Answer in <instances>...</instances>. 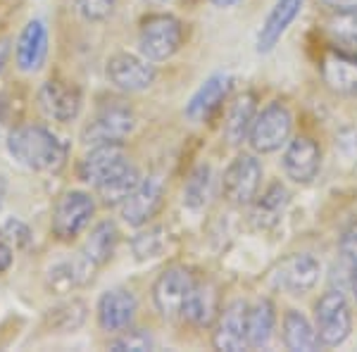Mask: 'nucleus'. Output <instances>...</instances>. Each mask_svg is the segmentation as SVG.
Wrapping results in <instances>:
<instances>
[{
	"mask_svg": "<svg viewBox=\"0 0 357 352\" xmlns=\"http://www.w3.org/2000/svg\"><path fill=\"white\" fill-rule=\"evenodd\" d=\"M8 150L22 167L33 171H57L67 160V143L38 124H24L10 131Z\"/></svg>",
	"mask_w": 357,
	"mask_h": 352,
	"instance_id": "nucleus-1",
	"label": "nucleus"
},
{
	"mask_svg": "<svg viewBox=\"0 0 357 352\" xmlns=\"http://www.w3.org/2000/svg\"><path fill=\"white\" fill-rule=\"evenodd\" d=\"M183 45V24L174 15H148L138 29V50L146 60L165 62L174 57Z\"/></svg>",
	"mask_w": 357,
	"mask_h": 352,
	"instance_id": "nucleus-2",
	"label": "nucleus"
},
{
	"mask_svg": "<svg viewBox=\"0 0 357 352\" xmlns=\"http://www.w3.org/2000/svg\"><path fill=\"white\" fill-rule=\"evenodd\" d=\"M314 328L319 343L324 348H338L350 338L353 331V312H350L348 298L341 288L321 293L314 305Z\"/></svg>",
	"mask_w": 357,
	"mask_h": 352,
	"instance_id": "nucleus-3",
	"label": "nucleus"
},
{
	"mask_svg": "<svg viewBox=\"0 0 357 352\" xmlns=\"http://www.w3.org/2000/svg\"><path fill=\"white\" fill-rule=\"evenodd\" d=\"M136 114L124 100H105L96 109L91 122L84 126L82 138L86 146H105V143H122L134 131Z\"/></svg>",
	"mask_w": 357,
	"mask_h": 352,
	"instance_id": "nucleus-4",
	"label": "nucleus"
},
{
	"mask_svg": "<svg viewBox=\"0 0 357 352\" xmlns=\"http://www.w3.org/2000/svg\"><path fill=\"white\" fill-rule=\"evenodd\" d=\"M291 131H293V117L289 107L284 102L274 100L257 112L255 122L250 126V134H248V143H250L252 153L269 155L289 143Z\"/></svg>",
	"mask_w": 357,
	"mask_h": 352,
	"instance_id": "nucleus-5",
	"label": "nucleus"
},
{
	"mask_svg": "<svg viewBox=\"0 0 357 352\" xmlns=\"http://www.w3.org/2000/svg\"><path fill=\"white\" fill-rule=\"evenodd\" d=\"M262 183V162L257 160V153H241L231 160L222 176L224 198L231 205L245 207L252 205V200L260 193Z\"/></svg>",
	"mask_w": 357,
	"mask_h": 352,
	"instance_id": "nucleus-6",
	"label": "nucleus"
},
{
	"mask_svg": "<svg viewBox=\"0 0 357 352\" xmlns=\"http://www.w3.org/2000/svg\"><path fill=\"white\" fill-rule=\"evenodd\" d=\"M93 212L96 203L89 193H84V190H67V193H62L53 207V219H50L53 236L57 240H62V243L74 240L89 227Z\"/></svg>",
	"mask_w": 357,
	"mask_h": 352,
	"instance_id": "nucleus-7",
	"label": "nucleus"
},
{
	"mask_svg": "<svg viewBox=\"0 0 357 352\" xmlns=\"http://www.w3.org/2000/svg\"><path fill=\"white\" fill-rule=\"evenodd\" d=\"M195 284L193 274L183 267H169L155 279L153 284V303L165 319H178L183 312L191 288Z\"/></svg>",
	"mask_w": 357,
	"mask_h": 352,
	"instance_id": "nucleus-8",
	"label": "nucleus"
},
{
	"mask_svg": "<svg viewBox=\"0 0 357 352\" xmlns=\"http://www.w3.org/2000/svg\"><path fill=\"white\" fill-rule=\"evenodd\" d=\"M321 274L319 259L310 252H293L284 257L274 269V286L289 296H305L317 286Z\"/></svg>",
	"mask_w": 357,
	"mask_h": 352,
	"instance_id": "nucleus-9",
	"label": "nucleus"
},
{
	"mask_svg": "<svg viewBox=\"0 0 357 352\" xmlns=\"http://www.w3.org/2000/svg\"><path fill=\"white\" fill-rule=\"evenodd\" d=\"M107 82L114 89L124 91V93H138V91L151 89L158 79V69L151 60L138 57L134 53H117L107 60L105 67Z\"/></svg>",
	"mask_w": 357,
	"mask_h": 352,
	"instance_id": "nucleus-10",
	"label": "nucleus"
},
{
	"mask_svg": "<svg viewBox=\"0 0 357 352\" xmlns=\"http://www.w3.org/2000/svg\"><path fill=\"white\" fill-rule=\"evenodd\" d=\"M82 91L74 84L60 82V79H48L38 91V105H41L43 114L60 124L77 119L82 112Z\"/></svg>",
	"mask_w": 357,
	"mask_h": 352,
	"instance_id": "nucleus-11",
	"label": "nucleus"
},
{
	"mask_svg": "<svg viewBox=\"0 0 357 352\" xmlns=\"http://www.w3.org/2000/svg\"><path fill=\"white\" fill-rule=\"evenodd\" d=\"M165 195V181L160 176H146L141 183L131 190V195L119 205L122 219L129 227H143L155 217V212L162 205Z\"/></svg>",
	"mask_w": 357,
	"mask_h": 352,
	"instance_id": "nucleus-12",
	"label": "nucleus"
},
{
	"mask_svg": "<svg viewBox=\"0 0 357 352\" xmlns=\"http://www.w3.org/2000/svg\"><path fill=\"white\" fill-rule=\"evenodd\" d=\"M136 296L129 288H110L98 300V326L105 333L129 331L136 316Z\"/></svg>",
	"mask_w": 357,
	"mask_h": 352,
	"instance_id": "nucleus-13",
	"label": "nucleus"
},
{
	"mask_svg": "<svg viewBox=\"0 0 357 352\" xmlns=\"http://www.w3.org/2000/svg\"><path fill=\"white\" fill-rule=\"evenodd\" d=\"M212 345L224 352H238L248 348V305L243 300H234L220 309L215 321Z\"/></svg>",
	"mask_w": 357,
	"mask_h": 352,
	"instance_id": "nucleus-14",
	"label": "nucleus"
},
{
	"mask_svg": "<svg viewBox=\"0 0 357 352\" xmlns=\"http://www.w3.org/2000/svg\"><path fill=\"white\" fill-rule=\"evenodd\" d=\"M319 72L333 93L357 95V53L345 48H329L321 55Z\"/></svg>",
	"mask_w": 357,
	"mask_h": 352,
	"instance_id": "nucleus-15",
	"label": "nucleus"
},
{
	"mask_svg": "<svg viewBox=\"0 0 357 352\" xmlns=\"http://www.w3.org/2000/svg\"><path fill=\"white\" fill-rule=\"evenodd\" d=\"M281 164H284V171L291 181L310 183L317 174H319L321 150L312 138L298 136V138H293V141H289Z\"/></svg>",
	"mask_w": 357,
	"mask_h": 352,
	"instance_id": "nucleus-16",
	"label": "nucleus"
},
{
	"mask_svg": "<svg viewBox=\"0 0 357 352\" xmlns=\"http://www.w3.org/2000/svg\"><path fill=\"white\" fill-rule=\"evenodd\" d=\"M45 55H48V26L43 20H31L22 29L20 38L15 45L17 67L26 74H33L43 67Z\"/></svg>",
	"mask_w": 357,
	"mask_h": 352,
	"instance_id": "nucleus-17",
	"label": "nucleus"
},
{
	"mask_svg": "<svg viewBox=\"0 0 357 352\" xmlns=\"http://www.w3.org/2000/svg\"><path fill=\"white\" fill-rule=\"evenodd\" d=\"M305 0H276L274 8L269 10L267 20L257 33V53H269L276 48V43L281 41L289 26L298 20V15L303 13Z\"/></svg>",
	"mask_w": 357,
	"mask_h": 352,
	"instance_id": "nucleus-18",
	"label": "nucleus"
},
{
	"mask_svg": "<svg viewBox=\"0 0 357 352\" xmlns=\"http://www.w3.org/2000/svg\"><path fill=\"white\" fill-rule=\"evenodd\" d=\"M220 316V293H217L215 284L210 281H195L191 288L186 305H183L181 319H186L188 324L207 328L212 326Z\"/></svg>",
	"mask_w": 357,
	"mask_h": 352,
	"instance_id": "nucleus-19",
	"label": "nucleus"
},
{
	"mask_svg": "<svg viewBox=\"0 0 357 352\" xmlns=\"http://www.w3.org/2000/svg\"><path fill=\"white\" fill-rule=\"evenodd\" d=\"M126 153L122 148V143H105V146H93L91 153L86 155L79 164V176L82 181L98 186L105 176H110L117 167H122L126 162Z\"/></svg>",
	"mask_w": 357,
	"mask_h": 352,
	"instance_id": "nucleus-20",
	"label": "nucleus"
},
{
	"mask_svg": "<svg viewBox=\"0 0 357 352\" xmlns=\"http://www.w3.org/2000/svg\"><path fill=\"white\" fill-rule=\"evenodd\" d=\"M231 93V77L229 74H215L200 86L193 93V98L186 105V117L191 122H203L210 117L217 107L227 100V95Z\"/></svg>",
	"mask_w": 357,
	"mask_h": 352,
	"instance_id": "nucleus-21",
	"label": "nucleus"
},
{
	"mask_svg": "<svg viewBox=\"0 0 357 352\" xmlns=\"http://www.w3.org/2000/svg\"><path fill=\"white\" fill-rule=\"evenodd\" d=\"M257 117V98L255 93H241L234 98V102L229 105L227 119H224V136L231 146H241L248 141L250 126Z\"/></svg>",
	"mask_w": 357,
	"mask_h": 352,
	"instance_id": "nucleus-22",
	"label": "nucleus"
},
{
	"mask_svg": "<svg viewBox=\"0 0 357 352\" xmlns=\"http://www.w3.org/2000/svg\"><path fill=\"white\" fill-rule=\"evenodd\" d=\"M117 240H119L117 227H114V222H110V219H105V222L96 224V229L89 234V238H86L79 257H82L91 269L98 271L110 262L114 247H117Z\"/></svg>",
	"mask_w": 357,
	"mask_h": 352,
	"instance_id": "nucleus-23",
	"label": "nucleus"
},
{
	"mask_svg": "<svg viewBox=\"0 0 357 352\" xmlns=\"http://www.w3.org/2000/svg\"><path fill=\"white\" fill-rule=\"evenodd\" d=\"M141 178L143 176H141V171L136 169V164H131L129 160H126V162L122 167H117L110 176L102 178V181L96 186V190L105 205L119 207L131 195V190L141 183Z\"/></svg>",
	"mask_w": 357,
	"mask_h": 352,
	"instance_id": "nucleus-24",
	"label": "nucleus"
},
{
	"mask_svg": "<svg viewBox=\"0 0 357 352\" xmlns=\"http://www.w3.org/2000/svg\"><path fill=\"white\" fill-rule=\"evenodd\" d=\"M276 307L269 298L257 300L252 307H248V348L260 350L267 348L274 336Z\"/></svg>",
	"mask_w": 357,
	"mask_h": 352,
	"instance_id": "nucleus-25",
	"label": "nucleus"
},
{
	"mask_svg": "<svg viewBox=\"0 0 357 352\" xmlns=\"http://www.w3.org/2000/svg\"><path fill=\"white\" fill-rule=\"evenodd\" d=\"M284 345L293 352H312L319 348V336L317 328L303 312L289 309L284 314Z\"/></svg>",
	"mask_w": 357,
	"mask_h": 352,
	"instance_id": "nucleus-26",
	"label": "nucleus"
},
{
	"mask_svg": "<svg viewBox=\"0 0 357 352\" xmlns=\"http://www.w3.org/2000/svg\"><path fill=\"white\" fill-rule=\"evenodd\" d=\"M286 205H289V190L281 183H272L262 195L252 200V222L257 224V229L274 227L279 217L284 215Z\"/></svg>",
	"mask_w": 357,
	"mask_h": 352,
	"instance_id": "nucleus-27",
	"label": "nucleus"
},
{
	"mask_svg": "<svg viewBox=\"0 0 357 352\" xmlns=\"http://www.w3.org/2000/svg\"><path fill=\"white\" fill-rule=\"evenodd\" d=\"M212 198V169L210 164H198L183 186V205L191 210H203Z\"/></svg>",
	"mask_w": 357,
	"mask_h": 352,
	"instance_id": "nucleus-28",
	"label": "nucleus"
},
{
	"mask_svg": "<svg viewBox=\"0 0 357 352\" xmlns=\"http://www.w3.org/2000/svg\"><path fill=\"white\" fill-rule=\"evenodd\" d=\"M338 250H341V262H343V269H345V281H348V288H350V293H353V298H355V303H357V222H353L341 234V240H338Z\"/></svg>",
	"mask_w": 357,
	"mask_h": 352,
	"instance_id": "nucleus-29",
	"label": "nucleus"
},
{
	"mask_svg": "<svg viewBox=\"0 0 357 352\" xmlns=\"http://www.w3.org/2000/svg\"><path fill=\"white\" fill-rule=\"evenodd\" d=\"M326 31L333 41L343 43L345 48H357V10L353 13H333L326 22Z\"/></svg>",
	"mask_w": 357,
	"mask_h": 352,
	"instance_id": "nucleus-30",
	"label": "nucleus"
},
{
	"mask_svg": "<svg viewBox=\"0 0 357 352\" xmlns=\"http://www.w3.org/2000/svg\"><path fill=\"white\" fill-rule=\"evenodd\" d=\"M117 3L119 0H74V8L86 22H102L114 13Z\"/></svg>",
	"mask_w": 357,
	"mask_h": 352,
	"instance_id": "nucleus-31",
	"label": "nucleus"
},
{
	"mask_svg": "<svg viewBox=\"0 0 357 352\" xmlns=\"http://www.w3.org/2000/svg\"><path fill=\"white\" fill-rule=\"evenodd\" d=\"M160 250H162V231L160 229H153L148 234H138L134 238V252L138 259L158 257Z\"/></svg>",
	"mask_w": 357,
	"mask_h": 352,
	"instance_id": "nucleus-32",
	"label": "nucleus"
},
{
	"mask_svg": "<svg viewBox=\"0 0 357 352\" xmlns=\"http://www.w3.org/2000/svg\"><path fill=\"white\" fill-rule=\"evenodd\" d=\"M153 348V338L148 333H141V331H122L117 333V338L110 343V350H134V352H143V350H151Z\"/></svg>",
	"mask_w": 357,
	"mask_h": 352,
	"instance_id": "nucleus-33",
	"label": "nucleus"
},
{
	"mask_svg": "<svg viewBox=\"0 0 357 352\" xmlns=\"http://www.w3.org/2000/svg\"><path fill=\"white\" fill-rule=\"evenodd\" d=\"M5 231H8V236L15 240V245H26L29 243V236H31L24 224L17 222V219H10L8 227H5Z\"/></svg>",
	"mask_w": 357,
	"mask_h": 352,
	"instance_id": "nucleus-34",
	"label": "nucleus"
},
{
	"mask_svg": "<svg viewBox=\"0 0 357 352\" xmlns=\"http://www.w3.org/2000/svg\"><path fill=\"white\" fill-rule=\"evenodd\" d=\"M324 8H329L331 13H353L357 10V0H319Z\"/></svg>",
	"mask_w": 357,
	"mask_h": 352,
	"instance_id": "nucleus-35",
	"label": "nucleus"
},
{
	"mask_svg": "<svg viewBox=\"0 0 357 352\" xmlns=\"http://www.w3.org/2000/svg\"><path fill=\"white\" fill-rule=\"evenodd\" d=\"M13 264V250H10L8 245H3L0 243V274H3L5 269Z\"/></svg>",
	"mask_w": 357,
	"mask_h": 352,
	"instance_id": "nucleus-36",
	"label": "nucleus"
},
{
	"mask_svg": "<svg viewBox=\"0 0 357 352\" xmlns=\"http://www.w3.org/2000/svg\"><path fill=\"white\" fill-rule=\"evenodd\" d=\"M8 57H10V41L8 38H0V74H3L5 65H8Z\"/></svg>",
	"mask_w": 357,
	"mask_h": 352,
	"instance_id": "nucleus-37",
	"label": "nucleus"
},
{
	"mask_svg": "<svg viewBox=\"0 0 357 352\" xmlns=\"http://www.w3.org/2000/svg\"><path fill=\"white\" fill-rule=\"evenodd\" d=\"M5 198H8V181H5V178L0 176V207H3Z\"/></svg>",
	"mask_w": 357,
	"mask_h": 352,
	"instance_id": "nucleus-38",
	"label": "nucleus"
},
{
	"mask_svg": "<svg viewBox=\"0 0 357 352\" xmlns=\"http://www.w3.org/2000/svg\"><path fill=\"white\" fill-rule=\"evenodd\" d=\"M215 5H220V8H231V5H238L241 0H212Z\"/></svg>",
	"mask_w": 357,
	"mask_h": 352,
	"instance_id": "nucleus-39",
	"label": "nucleus"
},
{
	"mask_svg": "<svg viewBox=\"0 0 357 352\" xmlns=\"http://www.w3.org/2000/svg\"><path fill=\"white\" fill-rule=\"evenodd\" d=\"M153 5H165V3H169V0H151Z\"/></svg>",
	"mask_w": 357,
	"mask_h": 352,
	"instance_id": "nucleus-40",
	"label": "nucleus"
}]
</instances>
